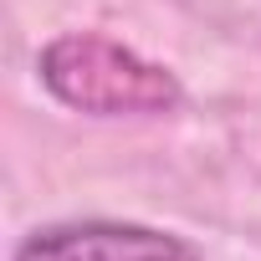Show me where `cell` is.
Wrapping results in <instances>:
<instances>
[{
    "mask_svg": "<svg viewBox=\"0 0 261 261\" xmlns=\"http://www.w3.org/2000/svg\"><path fill=\"white\" fill-rule=\"evenodd\" d=\"M36 72L57 102L92 118H154L185 102V87L169 67L92 31H67L46 41Z\"/></svg>",
    "mask_w": 261,
    "mask_h": 261,
    "instance_id": "cell-1",
    "label": "cell"
},
{
    "mask_svg": "<svg viewBox=\"0 0 261 261\" xmlns=\"http://www.w3.org/2000/svg\"><path fill=\"white\" fill-rule=\"evenodd\" d=\"M16 261H195V251L154 225L128 220H67L31 230Z\"/></svg>",
    "mask_w": 261,
    "mask_h": 261,
    "instance_id": "cell-2",
    "label": "cell"
}]
</instances>
